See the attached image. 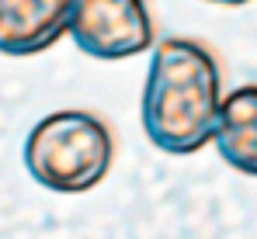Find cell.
Instances as JSON below:
<instances>
[{
  "label": "cell",
  "instance_id": "2",
  "mask_svg": "<svg viewBox=\"0 0 257 239\" xmlns=\"http://www.w3.org/2000/svg\"><path fill=\"white\" fill-rule=\"evenodd\" d=\"M115 159L111 128L90 111H52L25 139V170L35 184L59 194L97 187Z\"/></svg>",
  "mask_w": 257,
  "mask_h": 239
},
{
  "label": "cell",
  "instance_id": "4",
  "mask_svg": "<svg viewBox=\"0 0 257 239\" xmlns=\"http://www.w3.org/2000/svg\"><path fill=\"white\" fill-rule=\"evenodd\" d=\"M70 0H0V52L35 56L66 35Z\"/></svg>",
  "mask_w": 257,
  "mask_h": 239
},
{
  "label": "cell",
  "instance_id": "5",
  "mask_svg": "<svg viewBox=\"0 0 257 239\" xmlns=\"http://www.w3.org/2000/svg\"><path fill=\"white\" fill-rule=\"evenodd\" d=\"M212 142L233 170L257 177V83H243L222 97Z\"/></svg>",
  "mask_w": 257,
  "mask_h": 239
},
{
  "label": "cell",
  "instance_id": "6",
  "mask_svg": "<svg viewBox=\"0 0 257 239\" xmlns=\"http://www.w3.org/2000/svg\"><path fill=\"white\" fill-rule=\"evenodd\" d=\"M209 4H222V7H240V4H250V0H209Z\"/></svg>",
  "mask_w": 257,
  "mask_h": 239
},
{
  "label": "cell",
  "instance_id": "3",
  "mask_svg": "<svg viewBox=\"0 0 257 239\" xmlns=\"http://www.w3.org/2000/svg\"><path fill=\"white\" fill-rule=\"evenodd\" d=\"M66 32L90 59H132L153 49L146 0H70Z\"/></svg>",
  "mask_w": 257,
  "mask_h": 239
},
{
  "label": "cell",
  "instance_id": "1",
  "mask_svg": "<svg viewBox=\"0 0 257 239\" xmlns=\"http://www.w3.org/2000/svg\"><path fill=\"white\" fill-rule=\"evenodd\" d=\"M222 104L215 56L195 39H164L150 52L139 118L150 142L167 156H191L212 142Z\"/></svg>",
  "mask_w": 257,
  "mask_h": 239
}]
</instances>
